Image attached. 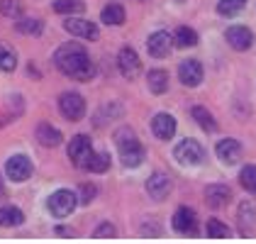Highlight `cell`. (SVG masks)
Returning a JSON list of instances; mask_svg holds the SVG:
<instances>
[{"mask_svg":"<svg viewBox=\"0 0 256 244\" xmlns=\"http://www.w3.org/2000/svg\"><path fill=\"white\" fill-rule=\"evenodd\" d=\"M54 64L61 74H66L74 81H90L96 76V64L90 61L88 52L80 44H61L54 52Z\"/></svg>","mask_w":256,"mask_h":244,"instance_id":"obj_1","label":"cell"},{"mask_svg":"<svg viewBox=\"0 0 256 244\" xmlns=\"http://www.w3.org/2000/svg\"><path fill=\"white\" fill-rule=\"evenodd\" d=\"M115 144H118L122 166H127V168H137L139 164L144 162V146L139 144L137 134H134L130 127H122V130L115 132Z\"/></svg>","mask_w":256,"mask_h":244,"instance_id":"obj_2","label":"cell"},{"mask_svg":"<svg viewBox=\"0 0 256 244\" xmlns=\"http://www.w3.org/2000/svg\"><path fill=\"white\" fill-rule=\"evenodd\" d=\"M76 205H78V198H76V193L74 190H66V188H61L56 193H52L49 196V200H46V208H49V212L54 215V218H68L74 210H76Z\"/></svg>","mask_w":256,"mask_h":244,"instance_id":"obj_3","label":"cell"},{"mask_svg":"<svg viewBox=\"0 0 256 244\" xmlns=\"http://www.w3.org/2000/svg\"><path fill=\"white\" fill-rule=\"evenodd\" d=\"M174 156H176V162H180L183 166H196V164H200L205 159V149H202L200 142H196V140H183V142L176 144Z\"/></svg>","mask_w":256,"mask_h":244,"instance_id":"obj_4","label":"cell"},{"mask_svg":"<svg viewBox=\"0 0 256 244\" xmlns=\"http://www.w3.org/2000/svg\"><path fill=\"white\" fill-rule=\"evenodd\" d=\"M32 171H34V166L30 162V156H24V154H15L5 162V176L15 183L27 181L32 176Z\"/></svg>","mask_w":256,"mask_h":244,"instance_id":"obj_5","label":"cell"},{"mask_svg":"<svg viewBox=\"0 0 256 244\" xmlns=\"http://www.w3.org/2000/svg\"><path fill=\"white\" fill-rule=\"evenodd\" d=\"M59 110H61V115H64L66 120L78 122L80 118L86 115V100H83V96L74 93V90H68V93H64V96L59 98Z\"/></svg>","mask_w":256,"mask_h":244,"instance_id":"obj_6","label":"cell"},{"mask_svg":"<svg viewBox=\"0 0 256 244\" xmlns=\"http://www.w3.org/2000/svg\"><path fill=\"white\" fill-rule=\"evenodd\" d=\"M118 66H120V74H122L127 81H134L139 76V71H142L139 54L132 46H122V49H120V56H118Z\"/></svg>","mask_w":256,"mask_h":244,"instance_id":"obj_7","label":"cell"},{"mask_svg":"<svg viewBox=\"0 0 256 244\" xmlns=\"http://www.w3.org/2000/svg\"><path fill=\"white\" fill-rule=\"evenodd\" d=\"M64 30L74 37H80V40H90L96 42L100 37V30L98 24H93L90 20H83V18H68L64 22Z\"/></svg>","mask_w":256,"mask_h":244,"instance_id":"obj_8","label":"cell"},{"mask_svg":"<svg viewBox=\"0 0 256 244\" xmlns=\"http://www.w3.org/2000/svg\"><path fill=\"white\" fill-rule=\"evenodd\" d=\"M90 152H93V144H90V137H86V134H76V137L68 142V159L76 164L78 168L86 166Z\"/></svg>","mask_w":256,"mask_h":244,"instance_id":"obj_9","label":"cell"},{"mask_svg":"<svg viewBox=\"0 0 256 244\" xmlns=\"http://www.w3.org/2000/svg\"><path fill=\"white\" fill-rule=\"evenodd\" d=\"M224 40L230 42V46L236 49V52H246V49H252V44H254V34H252L249 27L234 24V27H230V30L224 32Z\"/></svg>","mask_w":256,"mask_h":244,"instance_id":"obj_10","label":"cell"},{"mask_svg":"<svg viewBox=\"0 0 256 244\" xmlns=\"http://www.w3.org/2000/svg\"><path fill=\"white\" fill-rule=\"evenodd\" d=\"M152 132H154L156 140L168 142V140L176 134V118L168 115V112H158V115H154V120H152Z\"/></svg>","mask_w":256,"mask_h":244,"instance_id":"obj_11","label":"cell"},{"mask_svg":"<svg viewBox=\"0 0 256 244\" xmlns=\"http://www.w3.org/2000/svg\"><path fill=\"white\" fill-rule=\"evenodd\" d=\"M174 230L180 232V234H190V237H196L198 234L196 210H190V208H178L176 215H174Z\"/></svg>","mask_w":256,"mask_h":244,"instance_id":"obj_12","label":"cell"},{"mask_svg":"<svg viewBox=\"0 0 256 244\" xmlns=\"http://www.w3.org/2000/svg\"><path fill=\"white\" fill-rule=\"evenodd\" d=\"M178 78H180L183 86H188V88L200 86V83H202V66H200V61L186 59L178 66Z\"/></svg>","mask_w":256,"mask_h":244,"instance_id":"obj_13","label":"cell"},{"mask_svg":"<svg viewBox=\"0 0 256 244\" xmlns=\"http://www.w3.org/2000/svg\"><path fill=\"white\" fill-rule=\"evenodd\" d=\"M146 193L152 196V200H166L171 193V178L166 174H152L146 181Z\"/></svg>","mask_w":256,"mask_h":244,"instance_id":"obj_14","label":"cell"},{"mask_svg":"<svg viewBox=\"0 0 256 244\" xmlns=\"http://www.w3.org/2000/svg\"><path fill=\"white\" fill-rule=\"evenodd\" d=\"M146 52L154 59H166L171 54V34L168 32H154L146 42Z\"/></svg>","mask_w":256,"mask_h":244,"instance_id":"obj_15","label":"cell"},{"mask_svg":"<svg viewBox=\"0 0 256 244\" xmlns=\"http://www.w3.org/2000/svg\"><path fill=\"white\" fill-rule=\"evenodd\" d=\"M34 137H37V142L42 146H46V149H52V146H59L61 144V132L54 127V124H49V122H40L37 124V130H34Z\"/></svg>","mask_w":256,"mask_h":244,"instance_id":"obj_16","label":"cell"},{"mask_svg":"<svg viewBox=\"0 0 256 244\" xmlns=\"http://www.w3.org/2000/svg\"><path fill=\"white\" fill-rule=\"evenodd\" d=\"M205 198H208V205H210V208L220 210V208H224L227 200L232 198V190H230L227 186H222V183H212V186L205 188Z\"/></svg>","mask_w":256,"mask_h":244,"instance_id":"obj_17","label":"cell"},{"mask_svg":"<svg viewBox=\"0 0 256 244\" xmlns=\"http://www.w3.org/2000/svg\"><path fill=\"white\" fill-rule=\"evenodd\" d=\"M217 156H220V162L224 164H236L242 159V144L236 142V140H222V142L217 144Z\"/></svg>","mask_w":256,"mask_h":244,"instance_id":"obj_18","label":"cell"},{"mask_svg":"<svg viewBox=\"0 0 256 244\" xmlns=\"http://www.w3.org/2000/svg\"><path fill=\"white\" fill-rule=\"evenodd\" d=\"M124 8L120 5V2H110V5H105L102 8V12H100V20L102 24H110V27H120V24H124Z\"/></svg>","mask_w":256,"mask_h":244,"instance_id":"obj_19","label":"cell"},{"mask_svg":"<svg viewBox=\"0 0 256 244\" xmlns=\"http://www.w3.org/2000/svg\"><path fill=\"white\" fill-rule=\"evenodd\" d=\"M146 83H149V90H152L154 96H161V93L168 90V74L161 71V68H152V71L146 74Z\"/></svg>","mask_w":256,"mask_h":244,"instance_id":"obj_20","label":"cell"},{"mask_svg":"<svg viewBox=\"0 0 256 244\" xmlns=\"http://www.w3.org/2000/svg\"><path fill=\"white\" fill-rule=\"evenodd\" d=\"M83 168L90 171V174H105L110 168V154H105V152H90V156H88V162H86Z\"/></svg>","mask_w":256,"mask_h":244,"instance_id":"obj_21","label":"cell"},{"mask_svg":"<svg viewBox=\"0 0 256 244\" xmlns=\"http://www.w3.org/2000/svg\"><path fill=\"white\" fill-rule=\"evenodd\" d=\"M239 224H242V232L244 234H249L256 227V208L252 203L239 205Z\"/></svg>","mask_w":256,"mask_h":244,"instance_id":"obj_22","label":"cell"},{"mask_svg":"<svg viewBox=\"0 0 256 244\" xmlns=\"http://www.w3.org/2000/svg\"><path fill=\"white\" fill-rule=\"evenodd\" d=\"M22 222H24V215L20 208H12V205L0 208V227H18Z\"/></svg>","mask_w":256,"mask_h":244,"instance_id":"obj_23","label":"cell"},{"mask_svg":"<svg viewBox=\"0 0 256 244\" xmlns=\"http://www.w3.org/2000/svg\"><path fill=\"white\" fill-rule=\"evenodd\" d=\"M54 12L59 15H78L86 10V2L83 0H54Z\"/></svg>","mask_w":256,"mask_h":244,"instance_id":"obj_24","label":"cell"},{"mask_svg":"<svg viewBox=\"0 0 256 244\" xmlns=\"http://www.w3.org/2000/svg\"><path fill=\"white\" fill-rule=\"evenodd\" d=\"M15 32H20V34H30V37H40L42 32H44V22L32 20V18H27V20H18L15 22Z\"/></svg>","mask_w":256,"mask_h":244,"instance_id":"obj_25","label":"cell"},{"mask_svg":"<svg viewBox=\"0 0 256 244\" xmlns=\"http://www.w3.org/2000/svg\"><path fill=\"white\" fill-rule=\"evenodd\" d=\"M244 5H246V0H220L217 2V12L222 18H234V15H239L244 10Z\"/></svg>","mask_w":256,"mask_h":244,"instance_id":"obj_26","label":"cell"},{"mask_svg":"<svg viewBox=\"0 0 256 244\" xmlns=\"http://www.w3.org/2000/svg\"><path fill=\"white\" fill-rule=\"evenodd\" d=\"M174 42H176V46H180V49L196 46V44H198V32H196V30H190V27H178Z\"/></svg>","mask_w":256,"mask_h":244,"instance_id":"obj_27","label":"cell"},{"mask_svg":"<svg viewBox=\"0 0 256 244\" xmlns=\"http://www.w3.org/2000/svg\"><path fill=\"white\" fill-rule=\"evenodd\" d=\"M193 120H196L198 124L205 130V132H215V130H217L215 118H212V115H210L202 105H196V108H193Z\"/></svg>","mask_w":256,"mask_h":244,"instance_id":"obj_28","label":"cell"},{"mask_svg":"<svg viewBox=\"0 0 256 244\" xmlns=\"http://www.w3.org/2000/svg\"><path fill=\"white\" fill-rule=\"evenodd\" d=\"M239 183H242L249 193L256 196V166L254 164H249V166H244V168L239 171Z\"/></svg>","mask_w":256,"mask_h":244,"instance_id":"obj_29","label":"cell"},{"mask_svg":"<svg viewBox=\"0 0 256 244\" xmlns=\"http://www.w3.org/2000/svg\"><path fill=\"white\" fill-rule=\"evenodd\" d=\"M18 68V56L12 49H8L5 44H0V71H15Z\"/></svg>","mask_w":256,"mask_h":244,"instance_id":"obj_30","label":"cell"},{"mask_svg":"<svg viewBox=\"0 0 256 244\" xmlns=\"http://www.w3.org/2000/svg\"><path fill=\"white\" fill-rule=\"evenodd\" d=\"M208 237L210 240H227L230 237V227L222 224L220 220H210L208 222Z\"/></svg>","mask_w":256,"mask_h":244,"instance_id":"obj_31","label":"cell"},{"mask_svg":"<svg viewBox=\"0 0 256 244\" xmlns=\"http://www.w3.org/2000/svg\"><path fill=\"white\" fill-rule=\"evenodd\" d=\"M0 15H5V18H20L22 15V5L20 0H0Z\"/></svg>","mask_w":256,"mask_h":244,"instance_id":"obj_32","label":"cell"},{"mask_svg":"<svg viewBox=\"0 0 256 244\" xmlns=\"http://www.w3.org/2000/svg\"><path fill=\"white\" fill-rule=\"evenodd\" d=\"M96 196H98V188H96L93 183H83V186H80V193L76 196V198H78L80 205H90Z\"/></svg>","mask_w":256,"mask_h":244,"instance_id":"obj_33","label":"cell"},{"mask_svg":"<svg viewBox=\"0 0 256 244\" xmlns=\"http://www.w3.org/2000/svg\"><path fill=\"white\" fill-rule=\"evenodd\" d=\"M115 234H118V230L112 222H102L93 230V240H112Z\"/></svg>","mask_w":256,"mask_h":244,"instance_id":"obj_34","label":"cell"},{"mask_svg":"<svg viewBox=\"0 0 256 244\" xmlns=\"http://www.w3.org/2000/svg\"><path fill=\"white\" fill-rule=\"evenodd\" d=\"M142 234L144 237H156V234H161V227L158 224H144L142 227Z\"/></svg>","mask_w":256,"mask_h":244,"instance_id":"obj_35","label":"cell"},{"mask_svg":"<svg viewBox=\"0 0 256 244\" xmlns=\"http://www.w3.org/2000/svg\"><path fill=\"white\" fill-rule=\"evenodd\" d=\"M56 234H61V237H74V232L71 230H64V227H56Z\"/></svg>","mask_w":256,"mask_h":244,"instance_id":"obj_36","label":"cell"},{"mask_svg":"<svg viewBox=\"0 0 256 244\" xmlns=\"http://www.w3.org/2000/svg\"><path fill=\"white\" fill-rule=\"evenodd\" d=\"M5 196V186H2V178H0V198Z\"/></svg>","mask_w":256,"mask_h":244,"instance_id":"obj_37","label":"cell"},{"mask_svg":"<svg viewBox=\"0 0 256 244\" xmlns=\"http://www.w3.org/2000/svg\"><path fill=\"white\" fill-rule=\"evenodd\" d=\"M174 2H176V5H183V2H188V0H174Z\"/></svg>","mask_w":256,"mask_h":244,"instance_id":"obj_38","label":"cell"}]
</instances>
